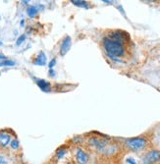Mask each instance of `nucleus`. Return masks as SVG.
I'll use <instances>...</instances> for the list:
<instances>
[{"instance_id": "f257e3e1", "label": "nucleus", "mask_w": 160, "mask_h": 164, "mask_svg": "<svg viewBox=\"0 0 160 164\" xmlns=\"http://www.w3.org/2000/svg\"><path fill=\"white\" fill-rule=\"evenodd\" d=\"M128 38L127 33L122 31H112L102 39V46L109 57L113 60H118L125 55V43Z\"/></svg>"}, {"instance_id": "f03ea898", "label": "nucleus", "mask_w": 160, "mask_h": 164, "mask_svg": "<svg viewBox=\"0 0 160 164\" xmlns=\"http://www.w3.org/2000/svg\"><path fill=\"white\" fill-rule=\"evenodd\" d=\"M89 145L95 148L98 151L101 152H112L114 151V146L112 145H109L107 141L102 140L98 138H89Z\"/></svg>"}, {"instance_id": "7ed1b4c3", "label": "nucleus", "mask_w": 160, "mask_h": 164, "mask_svg": "<svg viewBox=\"0 0 160 164\" xmlns=\"http://www.w3.org/2000/svg\"><path fill=\"white\" fill-rule=\"evenodd\" d=\"M126 146L133 151H139L144 149L147 145V142L144 138H134L126 141Z\"/></svg>"}, {"instance_id": "20e7f679", "label": "nucleus", "mask_w": 160, "mask_h": 164, "mask_svg": "<svg viewBox=\"0 0 160 164\" xmlns=\"http://www.w3.org/2000/svg\"><path fill=\"white\" fill-rule=\"evenodd\" d=\"M160 161V151H151L144 155L142 162L144 164H155Z\"/></svg>"}, {"instance_id": "39448f33", "label": "nucleus", "mask_w": 160, "mask_h": 164, "mask_svg": "<svg viewBox=\"0 0 160 164\" xmlns=\"http://www.w3.org/2000/svg\"><path fill=\"white\" fill-rule=\"evenodd\" d=\"M71 45H72V40L71 38L69 35H66L65 38H63L62 42H61V46H60V54L62 56H65L68 51L71 48Z\"/></svg>"}, {"instance_id": "423d86ee", "label": "nucleus", "mask_w": 160, "mask_h": 164, "mask_svg": "<svg viewBox=\"0 0 160 164\" xmlns=\"http://www.w3.org/2000/svg\"><path fill=\"white\" fill-rule=\"evenodd\" d=\"M76 158L79 164H86L88 161V155L82 148H77L76 151Z\"/></svg>"}, {"instance_id": "0eeeda50", "label": "nucleus", "mask_w": 160, "mask_h": 164, "mask_svg": "<svg viewBox=\"0 0 160 164\" xmlns=\"http://www.w3.org/2000/svg\"><path fill=\"white\" fill-rule=\"evenodd\" d=\"M11 143V136L6 132H0V146L5 148Z\"/></svg>"}, {"instance_id": "6e6552de", "label": "nucleus", "mask_w": 160, "mask_h": 164, "mask_svg": "<svg viewBox=\"0 0 160 164\" xmlns=\"http://www.w3.org/2000/svg\"><path fill=\"white\" fill-rule=\"evenodd\" d=\"M46 55L45 53H44L43 51H40L38 54V56H36V58L33 60V64L35 65H38V66H43V65L46 64Z\"/></svg>"}, {"instance_id": "1a4fd4ad", "label": "nucleus", "mask_w": 160, "mask_h": 164, "mask_svg": "<svg viewBox=\"0 0 160 164\" xmlns=\"http://www.w3.org/2000/svg\"><path fill=\"white\" fill-rule=\"evenodd\" d=\"M36 84H38V86L40 87V89L43 90V92H47V90L50 89V84L47 81L38 80V81H36Z\"/></svg>"}, {"instance_id": "9d476101", "label": "nucleus", "mask_w": 160, "mask_h": 164, "mask_svg": "<svg viewBox=\"0 0 160 164\" xmlns=\"http://www.w3.org/2000/svg\"><path fill=\"white\" fill-rule=\"evenodd\" d=\"M72 3L76 5V6L78 7H82V8H86V9H88L89 8V4L88 2L86 1H82V0H72Z\"/></svg>"}, {"instance_id": "9b49d317", "label": "nucleus", "mask_w": 160, "mask_h": 164, "mask_svg": "<svg viewBox=\"0 0 160 164\" xmlns=\"http://www.w3.org/2000/svg\"><path fill=\"white\" fill-rule=\"evenodd\" d=\"M38 8H36L35 6H33V5H30V6L28 7V9H27L28 16L30 17V18H33V17L38 14Z\"/></svg>"}, {"instance_id": "f8f14e48", "label": "nucleus", "mask_w": 160, "mask_h": 164, "mask_svg": "<svg viewBox=\"0 0 160 164\" xmlns=\"http://www.w3.org/2000/svg\"><path fill=\"white\" fill-rule=\"evenodd\" d=\"M15 65V62L12 60H3L0 61V67H5V66H14Z\"/></svg>"}, {"instance_id": "ddd939ff", "label": "nucleus", "mask_w": 160, "mask_h": 164, "mask_svg": "<svg viewBox=\"0 0 160 164\" xmlns=\"http://www.w3.org/2000/svg\"><path fill=\"white\" fill-rule=\"evenodd\" d=\"M66 152H67V151L65 148H60V149H58L57 151V152H56V155H57V158H59V159H60V158H62L64 155L66 154Z\"/></svg>"}, {"instance_id": "4468645a", "label": "nucleus", "mask_w": 160, "mask_h": 164, "mask_svg": "<svg viewBox=\"0 0 160 164\" xmlns=\"http://www.w3.org/2000/svg\"><path fill=\"white\" fill-rule=\"evenodd\" d=\"M10 146L13 149H18L19 148V141L18 140H13V141H11V143H10Z\"/></svg>"}, {"instance_id": "2eb2a0df", "label": "nucleus", "mask_w": 160, "mask_h": 164, "mask_svg": "<svg viewBox=\"0 0 160 164\" xmlns=\"http://www.w3.org/2000/svg\"><path fill=\"white\" fill-rule=\"evenodd\" d=\"M26 38H27V35H22L18 39H17V41H16V45H21L25 40H26Z\"/></svg>"}, {"instance_id": "dca6fc26", "label": "nucleus", "mask_w": 160, "mask_h": 164, "mask_svg": "<svg viewBox=\"0 0 160 164\" xmlns=\"http://www.w3.org/2000/svg\"><path fill=\"white\" fill-rule=\"evenodd\" d=\"M0 164H8L7 159L4 156H2V155H0Z\"/></svg>"}, {"instance_id": "f3484780", "label": "nucleus", "mask_w": 160, "mask_h": 164, "mask_svg": "<svg viewBox=\"0 0 160 164\" xmlns=\"http://www.w3.org/2000/svg\"><path fill=\"white\" fill-rule=\"evenodd\" d=\"M127 163L128 164H137L136 160L133 159V158H128V159H127Z\"/></svg>"}, {"instance_id": "a211bd4d", "label": "nucleus", "mask_w": 160, "mask_h": 164, "mask_svg": "<svg viewBox=\"0 0 160 164\" xmlns=\"http://www.w3.org/2000/svg\"><path fill=\"white\" fill-rule=\"evenodd\" d=\"M55 63H56V60H55V59H53V60L49 63V68H50V69H51V68H53V66L55 65Z\"/></svg>"}, {"instance_id": "6ab92c4d", "label": "nucleus", "mask_w": 160, "mask_h": 164, "mask_svg": "<svg viewBox=\"0 0 160 164\" xmlns=\"http://www.w3.org/2000/svg\"><path fill=\"white\" fill-rule=\"evenodd\" d=\"M49 76H54V71H51V70H50V74H49Z\"/></svg>"}, {"instance_id": "aec40b11", "label": "nucleus", "mask_w": 160, "mask_h": 164, "mask_svg": "<svg viewBox=\"0 0 160 164\" xmlns=\"http://www.w3.org/2000/svg\"><path fill=\"white\" fill-rule=\"evenodd\" d=\"M5 58H6V57H5V56H4V55L0 54V59H3V60H5Z\"/></svg>"}, {"instance_id": "412c9836", "label": "nucleus", "mask_w": 160, "mask_h": 164, "mask_svg": "<svg viewBox=\"0 0 160 164\" xmlns=\"http://www.w3.org/2000/svg\"><path fill=\"white\" fill-rule=\"evenodd\" d=\"M157 138H158V140L160 141V133H159V134H158V136H157Z\"/></svg>"}, {"instance_id": "4be33fe9", "label": "nucleus", "mask_w": 160, "mask_h": 164, "mask_svg": "<svg viewBox=\"0 0 160 164\" xmlns=\"http://www.w3.org/2000/svg\"><path fill=\"white\" fill-rule=\"evenodd\" d=\"M1 45H2V42H1V41H0V46H1Z\"/></svg>"}, {"instance_id": "5701e85b", "label": "nucleus", "mask_w": 160, "mask_h": 164, "mask_svg": "<svg viewBox=\"0 0 160 164\" xmlns=\"http://www.w3.org/2000/svg\"><path fill=\"white\" fill-rule=\"evenodd\" d=\"M0 19H1V18H0Z\"/></svg>"}]
</instances>
